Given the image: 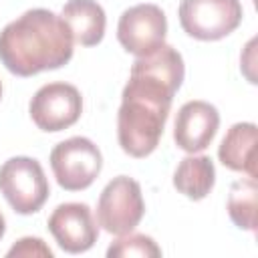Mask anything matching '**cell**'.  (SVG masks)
Segmentation results:
<instances>
[{"instance_id":"7a4b0ae2","label":"cell","mask_w":258,"mask_h":258,"mask_svg":"<svg viewBox=\"0 0 258 258\" xmlns=\"http://www.w3.org/2000/svg\"><path fill=\"white\" fill-rule=\"evenodd\" d=\"M73 34L64 20L46 8L26 10L0 32V60L18 77L60 69L73 56Z\"/></svg>"},{"instance_id":"52a82bcc","label":"cell","mask_w":258,"mask_h":258,"mask_svg":"<svg viewBox=\"0 0 258 258\" xmlns=\"http://www.w3.org/2000/svg\"><path fill=\"white\" fill-rule=\"evenodd\" d=\"M30 117L42 131L54 133L75 125L83 111V97L69 83H48L30 99Z\"/></svg>"},{"instance_id":"7c38bea8","label":"cell","mask_w":258,"mask_h":258,"mask_svg":"<svg viewBox=\"0 0 258 258\" xmlns=\"http://www.w3.org/2000/svg\"><path fill=\"white\" fill-rule=\"evenodd\" d=\"M256 125L254 123H236L224 135L218 157L220 161L232 169L248 173L256 177Z\"/></svg>"},{"instance_id":"277c9868","label":"cell","mask_w":258,"mask_h":258,"mask_svg":"<svg viewBox=\"0 0 258 258\" xmlns=\"http://www.w3.org/2000/svg\"><path fill=\"white\" fill-rule=\"evenodd\" d=\"M145 214L141 185L127 175L113 177L101 191L97 204V222L105 232L123 236L135 230Z\"/></svg>"},{"instance_id":"2e32d148","label":"cell","mask_w":258,"mask_h":258,"mask_svg":"<svg viewBox=\"0 0 258 258\" xmlns=\"http://www.w3.org/2000/svg\"><path fill=\"white\" fill-rule=\"evenodd\" d=\"M8 256H42V258H52V250L40 240V238H20L10 250Z\"/></svg>"},{"instance_id":"8992f818","label":"cell","mask_w":258,"mask_h":258,"mask_svg":"<svg viewBox=\"0 0 258 258\" xmlns=\"http://www.w3.org/2000/svg\"><path fill=\"white\" fill-rule=\"evenodd\" d=\"M242 22L240 0H181L179 24L198 40H220Z\"/></svg>"},{"instance_id":"ac0fdd59","label":"cell","mask_w":258,"mask_h":258,"mask_svg":"<svg viewBox=\"0 0 258 258\" xmlns=\"http://www.w3.org/2000/svg\"><path fill=\"white\" fill-rule=\"evenodd\" d=\"M0 99H2V83H0Z\"/></svg>"},{"instance_id":"ba28073f","label":"cell","mask_w":258,"mask_h":258,"mask_svg":"<svg viewBox=\"0 0 258 258\" xmlns=\"http://www.w3.org/2000/svg\"><path fill=\"white\" fill-rule=\"evenodd\" d=\"M167 18L155 4H137L127 8L117 24V38L121 46L135 54L145 56L165 44Z\"/></svg>"},{"instance_id":"3957f363","label":"cell","mask_w":258,"mask_h":258,"mask_svg":"<svg viewBox=\"0 0 258 258\" xmlns=\"http://www.w3.org/2000/svg\"><path fill=\"white\" fill-rule=\"evenodd\" d=\"M0 191L14 212L28 216L38 212L48 200V179L40 163L32 157H10L0 167Z\"/></svg>"},{"instance_id":"9c48e42d","label":"cell","mask_w":258,"mask_h":258,"mask_svg":"<svg viewBox=\"0 0 258 258\" xmlns=\"http://www.w3.org/2000/svg\"><path fill=\"white\" fill-rule=\"evenodd\" d=\"M48 230L56 244L69 254H81L93 248L99 236L97 222L87 204H60L48 218Z\"/></svg>"},{"instance_id":"9a60e30c","label":"cell","mask_w":258,"mask_h":258,"mask_svg":"<svg viewBox=\"0 0 258 258\" xmlns=\"http://www.w3.org/2000/svg\"><path fill=\"white\" fill-rule=\"evenodd\" d=\"M107 256L109 258H157L161 256L159 246L153 242V238L145 236V234H123L119 240H115L109 248H107Z\"/></svg>"},{"instance_id":"4fadbf2b","label":"cell","mask_w":258,"mask_h":258,"mask_svg":"<svg viewBox=\"0 0 258 258\" xmlns=\"http://www.w3.org/2000/svg\"><path fill=\"white\" fill-rule=\"evenodd\" d=\"M216 181V167L208 155H187L173 173V185L189 200H204Z\"/></svg>"},{"instance_id":"30bf717a","label":"cell","mask_w":258,"mask_h":258,"mask_svg":"<svg viewBox=\"0 0 258 258\" xmlns=\"http://www.w3.org/2000/svg\"><path fill=\"white\" fill-rule=\"evenodd\" d=\"M220 127V113L214 105L206 101H187L179 107L173 139L179 149L187 153L204 151L216 137Z\"/></svg>"},{"instance_id":"8fae6325","label":"cell","mask_w":258,"mask_h":258,"mask_svg":"<svg viewBox=\"0 0 258 258\" xmlns=\"http://www.w3.org/2000/svg\"><path fill=\"white\" fill-rule=\"evenodd\" d=\"M60 18L69 26L73 40L81 46H95L105 34V10L95 0H69L62 6Z\"/></svg>"},{"instance_id":"5b68a950","label":"cell","mask_w":258,"mask_h":258,"mask_svg":"<svg viewBox=\"0 0 258 258\" xmlns=\"http://www.w3.org/2000/svg\"><path fill=\"white\" fill-rule=\"evenodd\" d=\"M50 167L56 183L67 191L87 189L103 167L99 147L87 137H71L50 151Z\"/></svg>"},{"instance_id":"6da1fadb","label":"cell","mask_w":258,"mask_h":258,"mask_svg":"<svg viewBox=\"0 0 258 258\" xmlns=\"http://www.w3.org/2000/svg\"><path fill=\"white\" fill-rule=\"evenodd\" d=\"M183 75V58L169 44L137 56L117 113V137L127 155L147 157L157 147Z\"/></svg>"},{"instance_id":"e0dca14e","label":"cell","mask_w":258,"mask_h":258,"mask_svg":"<svg viewBox=\"0 0 258 258\" xmlns=\"http://www.w3.org/2000/svg\"><path fill=\"white\" fill-rule=\"evenodd\" d=\"M4 230H6V226H4V218H2V214H0V240H2V236H4Z\"/></svg>"},{"instance_id":"5bb4252c","label":"cell","mask_w":258,"mask_h":258,"mask_svg":"<svg viewBox=\"0 0 258 258\" xmlns=\"http://www.w3.org/2000/svg\"><path fill=\"white\" fill-rule=\"evenodd\" d=\"M256 177L238 179L230 187L228 214L232 222L242 230H256Z\"/></svg>"}]
</instances>
